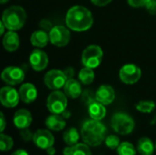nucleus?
<instances>
[{
    "label": "nucleus",
    "mask_w": 156,
    "mask_h": 155,
    "mask_svg": "<svg viewBox=\"0 0 156 155\" xmlns=\"http://www.w3.org/2000/svg\"><path fill=\"white\" fill-rule=\"evenodd\" d=\"M11 155H28V153L25 150H16Z\"/></svg>",
    "instance_id": "obj_38"
},
{
    "label": "nucleus",
    "mask_w": 156,
    "mask_h": 155,
    "mask_svg": "<svg viewBox=\"0 0 156 155\" xmlns=\"http://www.w3.org/2000/svg\"><path fill=\"white\" fill-rule=\"evenodd\" d=\"M0 35H3L4 33H5V29L6 28V26H5V24H4V22L1 20V22H0Z\"/></svg>",
    "instance_id": "obj_40"
},
{
    "label": "nucleus",
    "mask_w": 156,
    "mask_h": 155,
    "mask_svg": "<svg viewBox=\"0 0 156 155\" xmlns=\"http://www.w3.org/2000/svg\"><path fill=\"white\" fill-rule=\"evenodd\" d=\"M103 58V51L98 45H90L87 47L81 55V62L84 67L96 69L98 68Z\"/></svg>",
    "instance_id": "obj_5"
},
{
    "label": "nucleus",
    "mask_w": 156,
    "mask_h": 155,
    "mask_svg": "<svg viewBox=\"0 0 156 155\" xmlns=\"http://www.w3.org/2000/svg\"><path fill=\"white\" fill-rule=\"evenodd\" d=\"M136 151L134 146L129 142L122 143L117 148L118 155H136Z\"/></svg>",
    "instance_id": "obj_25"
},
{
    "label": "nucleus",
    "mask_w": 156,
    "mask_h": 155,
    "mask_svg": "<svg viewBox=\"0 0 156 155\" xmlns=\"http://www.w3.org/2000/svg\"><path fill=\"white\" fill-rule=\"evenodd\" d=\"M67 95L59 90H53L47 100L48 110L52 114H62L67 109Z\"/></svg>",
    "instance_id": "obj_6"
},
{
    "label": "nucleus",
    "mask_w": 156,
    "mask_h": 155,
    "mask_svg": "<svg viewBox=\"0 0 156 155\" xmlns=\"http://www.w3.org/2000/svg\"><path fill=\"white\" fill-rule=\"evenodd\" d=\"M145 8L151 15L156 16V0H151L145 5Z\"/></svg>",
    "instance_id": "obj_32"
},
{
    "label": "nucleus",
    "mask_w": 156,
    "mask_h": 155,
    "mask_svg": "<svg viewBox=\"0 0 156 155\" xmlns=\"http://www.w3.org/2000/svg\"><path fill=\"white\" fill-rule=\"evenodd\" d=\"M20 44V39L18 35L16 33V31L9 30L7 31L3 37V46L5 49L8 52L16 51Z\"/></svg>",
    "instance_id": "obj_17"
},
{
    "label": "nucleus",
    "mask_w": 156,
    "mask_h": 155,
    "mask_svg": "<svg viewBox=\"0 0 156 155\" xmlns=\"http://www.w3.org/2000/svg\"><path fill=\"white\" fill-rule=\"evenodd\" d=\"M69 116H70V113H69V111H68L67 110L62 113V117H63L64 119H65V118H66V119H68Z\"/></svg>",
    "instance_id": "obj_41"
},
{
    "label": "nucleus",
    "mask_w": 156,
    "mask_h": 155,
    "mask_svg": "<svg viewBox=\"0 0 156 155\" xmlns=\"http://www.w3.org/2000/svg\"><path fill=\"white\" fill-rule=\"evenodd\" d=\"M111 126L115 132L121 135L130 134L135 126L133 119L124 112H116L112 115Z\"/></svg>",
    "instance_id": "obj_4"
},
{
    "label": "nucleus",
    "mask_w": 156,
    "mask_h": 155,
    "mask_svg": "<svg viewBox=\"0 0 156 155\" xmlns=\"http://www.w3.org/2000/svg\"><path fill=\"white\" fill-rule=\"evenodd\" d=\"M72 155H91V152L88 144L78 143L72 146Z\"/></svg>",
    "instance_id": "obj_27"
},
{
    "label": "nucleus",
    "mask_w": 156,
    "mask_h": 155,
    "mask_svg": "<svg viewBox=\"0 0 156 155\" xmlns=\"http://www.w3.org/2000/svg\"><path fill=\"white\" fill-rule=\"evenodd\" d=\"M106 133V127L97 120H88L81 127V138L86 144L91 147L101 145L105 141Z\"/></svg>",
    "instance_id": "obj_2"
},
{
    "label": "nucleus",
    "mask_w": 156,
    "mask_h": 155,
    "mask_svg": "<svg viewBox=\"0 0 156 155\" xmlns=\"http://www.w3.org/2000/svg\"><path fill=\"white\" fill-rule=\"evenodd\" d=\"M27 20V13L22 6L12 5L6 8L2 15V21L6 29L16 31L22 28Z\"/></svg>",
    "instance_id": "obj_3"
},
{
    "label": "nucleus",
    "mask_w": 156,
    "mask_h": 155,
    "mask_svg": "<svg viewBox=\"0 0 156 155\" xmlns=\"http://www.w3.org/2000/svg\"><path fill=\"white\" fill-rule=\"evenodd\" d=\"M136 110L143 113H151L155 109V103L152 100H142L136 104Z\"/></svg>",
    "instance_id": "obj_26"
},
{
    "label": "nucleus",
    "mask_w": 156,
    "mask_h": 155,
    "mask_svg": "<svg viewBox=\"0 0 156 155\" xmlns=\"http://www.w3.org/2000/svg\"><path fill=\"white\" fill-rule=\"evenodd\" d=\"M104 106L105 105H103L102 103L97 100H94L93 102H91L88 106V112H89L90 117L97 121L102 120L106 115V109Z\"/></svg>",
    "instance_id": "obj_20"
},
{
    "label": "nucleus",
    "mask_w": 156,
    "mask_h": 155,
    "mask_svg": "<svg viewBox=\"0 0 156 155\" xmlns=\"http://www.w3.org/2000/svg\"><path fill=\"white\" fill-rule=\"evenodd\" d=\"M63 155H72V146H69L64 148L63 150Z\"/></svg>",
    "instance_id": "obj_37"
},
{
    "label": "nucleus",
    "mask_w": 156,
    "mask_h": 155,
    "mask_svg": "<svg viewBox=\"0 0 156 155\" xmlns=\"http://www.w3.org/2000/svg\"><path fill=\"white\" fill-rule=\"evenodd\" d=\"M20 137L22 140H24L25 142H29V141H33V137H34V133L31 132V131L28 128H25L20 130Z\"/></svg>",
    "instance_id": "obj_30"
},
{
    "label": "nucleus",
    "mask_w": 156,
    "mask_h": 155,
    "mask_svg": "<svg viewBox=\"0 0 156 155\" xmlns=\"http://www.w3.org/2000/svg\"><path fill=\"white\" fill-rule=\"evenodd\" d=\"M105 144L108 148L112 150H115L121 144L120 138L116 135H109L105 138Z\"/></svg>",
    "instance_id": "obj_29"
},
{
    "label": "nucleus",
    "mask_w": 156,
    "mask_h": 155,
    "mask_svg": "<svg viewBox=\"0 0 156 155\" xmlns=\"http://www.w3.org/2000/svg\"><path fill=\"white\" fill-rule=\"evenodd\" d=\"M9 0H0V3L1 4H5V3H7Z\"/></svg>",
    "instance_id": "obj_42"
},
{
    "label": "nucleus",
    "mask_w": 156,
    "mask_h": 155,
    "mask_svg": "<svg viewBox=\"0 0 156 155\" xmlns=\"http://www.w3.org/2000/svg\"><path fill=\"white\" fill-rule=\"evenodd\" d=\"M40 26H42L44 28V30H50L53 27L51 23L48 20H42L40 23Z\"/></svg>",
    "instance_id": "obj_35"
},
{
    "label": "nucleus",
    "mask_w": 156,
    "mask_h": 155,
    "mask_svg": "<svg viewBox=\"0 0 156 155\" xmlns=\"http://www.w3.org/2000/svg\"><path fill=\"white\" fill-rule=\"evenodd\" d=\"M64 93L67 95V97L70 99H77L81 95L82 90L80 80H76L73 78L67 80L66 84L63 87Z\"/></svg>",
    "instance_id": "obj_18"
},
{
    "label": "nucleus",
    "mask_w": 156,
    "mask_h": 155,
    "mask_svg": "<svg viewBox=\"0 0 156 155\" xmlns=\"http://www.w3.org/2000/svg\"><path fill=\"white\" fill-rule=\"evenodd\" d=\"M30 42L34 47L44 48L48 45L49 41V35L44 29L36 30L32 33L30 37Z\"/></svg>",
    "instance_id": "obj_19"
},
{
    "label": "nucleus",
    "mask_w": 156,
    "mask_h": 155,
    "mask_svg": "<svg viewBox=\"0 0 156 155\" xmlns=\"http://www.w3.org/2000/svg\"><path fill=\"white\" fill-rule=\"evenodd\" d=\"M13 147V140L10 136L1 133L0 135V148L2 152H7Z\"/></svg>",
    "instance_id": "obj_28"
},
{
    "label": "nucleus",
    "mask_w": 156,
    "mask_h": 155,
    "mask_svg": "<svg viewBox=\"0 0 156 155\" xmlns=\"http://www.w3.org/2000/svg\"><path fill=\"white\" fill-rule=\"evenodd\" d=\"M93 24L91 12L82 5H74L70 7L66 15L67 26L75 32H83L89 30Z\"/></svg>",
    "instance_id": "obj_1"
},
{
    "label": "nucleus",
    "mask_w": 156,
    "mask_h": 155,
    "mask_svg": "<svg viewBox=\"0 0 156 155\" xmlns=\"http://www.w3.org/2000/svg\"><path fill=\"white\" fill-rule=\"evenodd\" d=\"M29 63L36 71L44 70L48 64V57L46 52L41 49H34L29 56Z\"/></svg>",
    "instance_id": "obj_12"
},
{
    "label": "nucleus",
    "mask_w": 156,
    "mask_h": 155,
    "mask_svg": "<svg viewBox=\"0 0 156 155\" xmlns=\"http://www.w3.org/2000/svg\"><path fill=\"white\" fill-rule=\"evenodd\" d=\"M19 100V92L16 91V89L5 86L0 90V101L3 106L6 108H14L18 104Z\"/></svg>",
    "instance_id": "obj_11"
},
{
    "label": "nucleus",
    "mask_w": 156,
    "mask_h": 155,
    "mask_svg": "<svg viewBox=\"0 0 156 155\" xmlns=\"http://www.w3.org/2000/svg\"><path fill=\"white\" fill-rule=\"evenodd\" d=\"M68 79L63 72L59 69H51L44 76L45 85L52 90H58L64 87Z\"/></svg>",
    "instance_id": "obj_8"
},
{
    "label": "nucleus",
    "mask_w": 156,
    "mask_h": 155,
    "mask_svg": "<svg viewBox=\"0 0 156 155\" xmlns=\"http://www.w3.org/2000/svg\"><path fill=\"white\" fill-rule=\"evenodd\" d=\"M46 152H47V153L48 155H54L56 153V149H55L53 146H51V147L48 148V149L46 150Z\"/></svg>",
    "instance_id": "obj_39"
},
{
    "label": "nucleus",
    "mask_w": 156,
    "mask_h": 155,
    "mask_svg": "<svg viewBox=\"0 0 156 155\" xmlns=\"http://www.w3.org/2000/svg\"><path fill=\"white\" fill-rule=\"evenodd\" d=\"M155 149H156V143H155Z\"/></svg>",
    "instance_id": "obj_43"
},
{
    "label": "nucleus",
    "mask_w": 156,
    "mask_h": 155,
    "mask_svg": "<svg viewBox=\"0 0 156 155\" xmlns=\"http://www.w3.org/2000/svg\"><path fill=\"white\" fill-rule=\"evenodd\" d=\"M55 142L54 136L48 130H37L34 133L33 137V143L36 146H37L40 149L47 150L48 148L53 146Z\"/></svg>",
    "instance_id": "obj_13"
},
{
    "label": "nucleus",
    "mask_w": 156,
    "mask_h": 155,
    "mask_svg": "<svg viewBox=\"0 0 156 155\" xmlns=\"http://www.w3.org/2000/svg\"><path fill=\"white\" fill-rule=\"evenodd\" d=\"M119 76L123 83L132 85L139 81L142 76V70L134 64H126L121 68Z\"/></svg>",
    "instance_id": "obj_9"
},
{
    "label": "nucleus",
    "mask_w": 156,
    "mask_h": 155,
    "mask_svg": "<svg viewBox=\"0 0 156 155\" xmlns=\"http://www.w3.org/2000/svg\"><path fill=\"white\" fill-rule=\"evenodd\" d=\"M154 148V143L147 137L141 138L137 143V152L141 155H152Z\"/></svg>",
    "instance_id": "obj_22"
},
{
    "label": "nucleus",
    "mask_w": 156,
    "mask_h": 155,
    "mask_svg": "<svg viewBox=\"0 0 156 155\" xmlns=\"http://www.w3.org/2000/svg\"><path fill=\"white\" fill-rule=\"evenodd\" d=\"M13 122L15 126L19 130L28 128L32 123V115L30 111H28L27 110L25 109L18 110L14 115Z\"/></svg>",
    "instance_id": "obj_16"
},
{
    "label": "nucleus",
    "mask_w": 156,
    "mask_h": 155,
    "mask_svg": "<svg viewBox=\"0 0 156 155\" xmlns=\"http://www.w3.org/2000/svg\"><path fill=\"white\" fill-rule=\"evenodd\" d=\"M78 78H79V80L80 81V83H82L84 85L91 84L95 79V74H94L93 69L87 68V67L82 68L79 72Z\"/></svg>",
    "instance_id": "obj_24"
},
{
    "label": "nucleus",
    "mask_w": 156,
    "mask_h": 155,
    "mask_svg": "<svg viewBox=\"0 0 156 155\" xmlns=\"http://www.w3.org/2000/svg\"><path fill=\"white\" fill-rule=\"evenodd\" d=\"M45 123L48 129L51 131H55V132L61 131L66 126V122L64 118L60 116L59 114H51L50 116L47 118Z\"/></svg>",
    "instance_id": "obj_21"
},
{
    "label": "nucleus",
    "mask_w": 156,
    "mask_h": 155,
    "mask_svg": "<svg viewBox=\"0 0 156 155\" xmlns=\"http://www.w3.org/2000/svg\"><path fill=\"white\" fill-rule=\"evenodd\" d=\"M0 121H1L0 131H1V132H3L4 130H5V116H4V113L3 112L0 113Z\"/></svg>",
    "instance_id": "obj_36"
},
{
    "label": "nucleus",
    "mask_w": 156,
    "mask_h": 155,
    "mask_svg": "<svg viewBox=\"0 0 156 155\" xmlns=\"http://www.w3.org/2000/svg\"><path fill=\"white\" fill-rule=\"evenodd\" d=\"M96 100L102 103L103 105H109L113 102L115 99V92L112 86L101 85L99 87L95 93Z\"/></svg>",
    "instance_id": "obj_14"
},
{
    "label": "nucleus",
    "mask_w": 156,
    "mask_h": 155,
    "mask_svg": "<svg viewBox=\"0 0 156 155\" xmlns=\"http://www.w3.org/2000/svg\"><path fill=\"white\" fill-rule=\"evenodd\" d=\"M63 72L65 73V75H66V77H67V79H72V78H73V76H74V69H73L71 67H68V68H66V69L63 70Z\"/></svg>",
    "instance_id": "obj_34"
},
{
    "label": "nucleus",
    "mask_w": 156,
    "mask_h": 155,
    "mask_svg": "<svg viewBox=\"0 0 156 155\" xmlns=\"http://www.w3.org/2000/svg\"><path fill=\"white\" fill-rule=\"evenodd\" d=\"M128 1V4L132 6V7H134V8H137V7H143L145 5L151 1V0H127Z\"/></svg>",
    "instance_id": "obj_31"
},
{
    "label": "nucleus",
    "mask_w": 156,
    "mask_h": 155,
    "mask_svg": "<svg viewBox=\"0 0 156 155\" xmlns=\"http://www.w3.org/2000/svg\"><path fill=\"white\" fill-rule=\"evenodd\" d=\"M91 3L96 6H105L110 4L112 0H90Z\"/></svg>",
    "instance_id": "obj_33"
},
{
    "label": "nucleus",
    "mask_w": 156,
    "mask_h": 155,
    "mask_svg": "<svg viewBox=\"0 0 156 155\" xmlns=\"http://www.w3.org/2000/svg\"><path fill=\"white\" fill-rule=\"evenodd\" d=\"M19 97L20 100L27 104L32 103L36 100L37 97V90L36 87L31 83H24L19 88Z\"/></svg>",
    "instance_id": "obj_15"
},
{
    "label": "nucleus",
    "mask_w": 156,
    "mask_h": 155,
    "mask_svg": "<svg viewBox=\"0 0 156 155\" xmlns=\"http://www.w3.org/2000/svg\"><path fill=\"white\" fill-rule=\"evenodd\" d=\"M49 41L52 45L62 48L69 44L70 40V31L69 27L64 26H53L49 32Z\"/></svg>",
    "instance_id": "obj_7"
},
{
    "label": "nucleus",
    "mask_w": 156,
    "mask_h": 155,
    "mask_svg": "<svg viewBox=\"0 0 156 155\" xmlns=\"http://www.w3.org/2000/svg\"><path fill=\"white\" fill-rule=\"evenodd\" d=\"M1 79L5 84L9 86H16L22 83L25 79V73L19 67L10 66L2 71Z\"/></svg>",
    "instance_id": "obj_10"
},
{
    "label": "nucleus",
    "mask_w": 156,
    "mask_h": 155,
    "mask_svg": "<svg viewBox=\"0 0 156 155\" xmlns=\"http://www.w3.org/2000/svg\"><path fill=\"white\" fill-rule=\"evenodd\" d=\"M80 133L78 130L74 127H71L64 132L63 133V141L69 146H73L79 143Z\"/></svg>",
    "instance_id": "obj_23"
}]
</instances>
